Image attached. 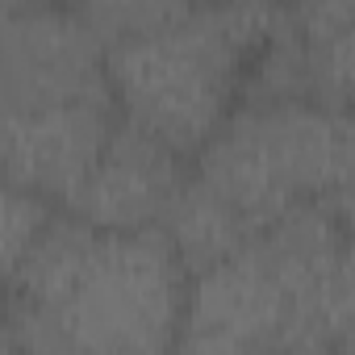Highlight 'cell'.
<instances>
[{"label": "cell", "mask_w": 355, "mask_h": 355, "mask_svg": "<svg viewBox=\"0 0 355 355\" xmlns=\"http://www.w3.org/2000/svg\"><path fill=\"white\" fill-rule=\"evenodd\" d=\"M301 30H338L351 26V0H288Z\"/></svg>", "instance_id": "obj_11"}, {"label": "cell", "mask_w": 355, "mask_h": 355, "mask_svg": "<svg viewBox=\"0 0 355 355\" xmlns=\"http://www.w3.org/2000/svg\"><path fill=\"white\" fill-rule=\"evenodd\" d=\"M13 347H17V334H13L9 318H0V351H13Z\"/></svg>", "instance_id": "obj_12"}, {"label": "cell", "mask_w": 355, "mask_h": 355, "mask_svg": "<svg viewBox=\"0 0 355 355\" xmlns=\"http://www.w3.org/2000/svg\"><path fill=\"white\" fill-rule=\"evenodd\" d=\"M193 159V175L234 205L255 234L297 205H347V105L313 96H247Z\"/></svg>", "instance_id": "obj_2"}, {"label": "cell", "mask_w": 355, "mask_h": 355, "mask_svg": "<svg viewBox=\"0 0 355 355\" xmlns=\"http://www.w3.org/2000/svg\"><path fill=\"white\" fill-rule=\"evenodd\" d=\"M117 125L109 96L0 101V175L63 205Z\"/></svg>", "instance_id": "obj_5"}, {"label": "cell", "mask_w": 355, "mask_h": 355, "mask_svg": "<svg viewBox=\"0 0 355 355\" xmlns=\"http://www.w3.org/2000/svg\"><path fill=\"white\" fill-rule=\"evenodd\" d=\"M9 326L30 351H167L180 338L189 268L159 226L92 230L51 218L9 276Z\"/></svg>", "instance_id": "obj_1"}, {"label": "cell", "mask_w": 355, "mask_h": 355, "mask_svg": "<svg viewBox=\"0 0 355 355\" xmlns=\"http://www.w3.org/2000/svg\"><path fill=\"white\" fill-rule=\"evenodd\" d=\"M63 5H71L109 46L117 38H130L180 17L193 0H63Z\"/></svg>", "instance_id": "obj_10"}, {"label": "cell", "mask_w": 355, "mask_h": 355, "mask_svg": "<svg viewBox=\"0 0 355 355\" xmlns=\"http://www.w3.org/2000/svg\"><path fill=\"white\" fill-rule=\"evenodd\" d=\"M251 59L218 21L209 0L155 30L105 46V84L117 121L150 134L180 159L197 155L226 121Z\"/></svg>", "instance_id": "obj_3"}, {"label": "cell", "mask_w": 355, "mask_h": 355, "mask_svg": "<svg viewBox=\"0 0 355 355\" xmlns=\"http://www.w3.org/2000/svg\"><path fill=\"white\" fill-rule=\"evenodd\" d=\"M51 218L55 209L46 197L0 175V280H9L17 272V263L30 255L38 234L51 226Z\"/></svg>", "instance_id": "obj_9"}, {"label": "cell", "mask_w": 355, "mask_h": 355, "mask_svg": "<svg viewBox=\"0 0 355 355\" xmlns=\"http://www.w3.org/2000/svg\"><path fill=\"white\" fill-rule=\"evenodd\" d=\"M26 5V0H0V30H5L9 21H13V13Z\"/></svg>", "instance_id": "obj_13"}, {"label": "cell", "mask_w": 355, "mask_h": 355, "mask_svg": "<svg viewBox=\"0 0 355 355\" xmlns=\"http://www.w3.org/2000/svg\"><path fill=\"white\" fill-rule=\"evenodd\" d=\"M159 234L171 243L175 255H180L189 276L218 263V259H226V255H234L239 247H247L255 239L251 222L234 205H226L209 184H201L197 175H184L180 180L171 205L159 218Z\"/></svg>", "instance_id": "obj_8"}, {"label": "cell", "mask_w": 355, "mask_h": 355, "mask_svg": "<svg viewBox=\"0 0 355 355\" xmlns=\"http://www.w3.org/2000/svg\"><path fill=\"white\" fill-rule=\"evenodd\" d=\"M180 180V155L155 142L150 134L117 121L63 209L92 230H146L159 226Z\"/></svg>", "instance_id": "obj_7"}, {"label": "cell", "mask_w": 355, "mask_h": 355, "mask_svg": "<svg viewBox=\"0 0 355 355\" xmlns=\"http://www.w3.org/2000/svg\"><path fill=\"white\" fill-rule=\"evenodd\" d=\"M109 96L105 38L63 0H26L0 30V101Z\"/></svg>", "instance_id": "obj_6"}, {"label": "cell", "mask_w": 355, "mask_h": 355, "mask_svg": "<svg viewBox=\"0 0 355 355\" xmlns=\"http://www.w3.org/2000/svg\"><path fill=\"white\" fill-rule=\"evenodd\" d=\"M326 288L268 234L189 276L175 347L189 351H318Z\"/></svg>", "instance_id": "obj_4"}]
</instances>
